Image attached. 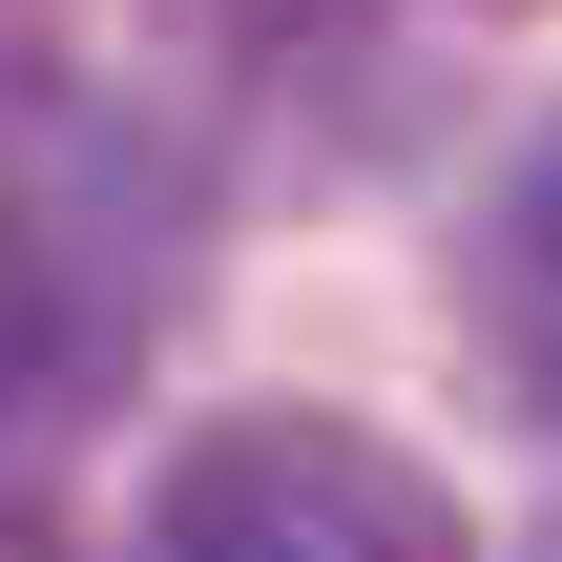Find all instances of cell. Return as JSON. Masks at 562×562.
<instances>
[{
    "label": "cell",
    "instance_id": "obj_3",
    "mask_svg": "<svg viewBox=\"0 0 562 562\" xmlns=\"http://www.w3.org/2000/svg\"><path fill=\"white\" fill-rule=\"evenodd\" d=\"M501 229H521V250H542V271H562V125H542V146H521V188H501Z\"/></svg>",
    "mask_w": 562,
    "mask_h": 562
},
{
    "label": "cell",
    "instance_id": "obj_1",
    "mask_svg": "<svg viewBox=\"0 0 562 562\" xmlns=\"http://www.w3.org/2000/svg\"><path fill=\"white\" fill-rule=\"evenodd\" d=\"M229 480L292 521V562H480V542H459V501H438L417 459H375V438H334V417L229 438Z\"/></svg>",
    "mask_w": 562,
    "mask_h": 562
},
{
    "label": "cell",
    "instance_id": "obj_2",
    "mask_svg": "<svg viewBox=\"0 0 562 562\" xmlns=\"http://www.w3.org/2000/svg\"><path fill=\"white\" fill-rule=\"evenodd\" d=\"M167 562H292V521H271L229 459H188V501H167Z\"/></svg>",
    "mask_w": 562,
    "mask_h": 562
}]
</instances>
